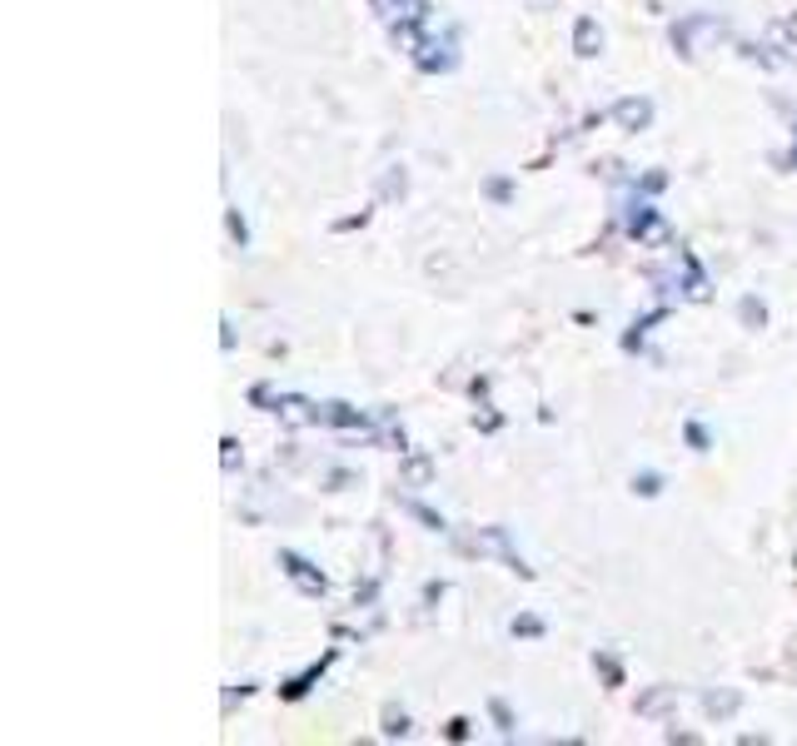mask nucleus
Listing matches in <instances>:
<instances>
[]
</instances>
